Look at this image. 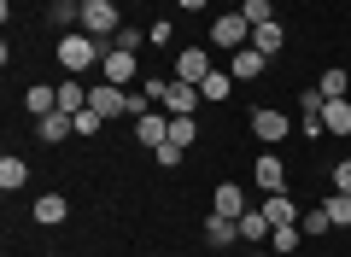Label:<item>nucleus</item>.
Wrapping results in <instances>:
<instances>
[{"mask_svg": "<svg viewBox=\"0 0 351 257\" xmlns=\"http://www.w3.org/2000/svg\"><path fill=\"white\" fill-rule=\"evenodd\" d=\"M106 59V41H94V36H82V29H71V36H59V64L71 76H82V71H94V64Z\"/></svg>", "mask_w": 351, "mask_h": 257, "instance_id": "f257e3e1", "label": "nucleus"}, {"mask_svg": "<svg viewBox=\"0 0 351 257\" xmlns=\"http://www.w3.org/2000/svg\"><path fill=\"white\" fill-rule=\"evenodd\" d=\"M117 29H123V6H117V0H88L82 6V36H94V41L112 47Z\"/></svg>", "mask_w": 351, "mask_h": 257, "instance_id": "f03ea898", "label": "nucleus"}, {"mask_svg": "<svg viewBox=\"0 0 351 257\" xmlns=\"http://www.w3.org/2000/svg\"><path fill=\"white\" fill-rule=\"evenodd\" d=\"M246 129H252V135L263 140V147H281V140L293 135V117H281L276 106H258V111H252V123H246Z\"/></svg>", "mask_w": 351, "mask_h": 257, "instance_id": "7ed1b4c3", "label": "nucleus"}, {"mask_svg": "<svg viewBox=\"0 0 351 257\" xmlns=\"http://www.w3.org/2000/svg\"><path fill=\"white\" fill-rule=\"evenodd\" d=\"M211 47H223V53H240V47H252V24L240 12H223L211 24Z\"/></svg>", "mask_w": 351, "mask_h": 257, "instance_id": "20e7f679", "label": "nucleus"}, {"mask_svg": "<svg viewBox=\"0 0 351 257\" xmlns=\"http://www.w3.org/2000/svg\"><path fill=\"white\" fill-rule=\"evenodd\" d=\"M88 106L100 111L106 123H112V117H129V88H117V82H94V88H88Z\"/></svg>", "mask_w": 351, "mask_h": 257, "instance_id": "39448f33", "label": "nucleus"}, {"mask_svg": "<svg viewBox=\"0 0 351 257\" xmlns=\"http://www.w3.org/2000/svg\"><path fill=\"white\" fill-rule=\"evenodd\" d=\"M135 140H141L147 152H158L164 140H170V111H158V106L141 111V117H135Z\"/></svg>", "mask_w": 351, "mask_h": 257, "instance_id": "423d86ee", "label": "nucleus"}, {"mask_svg": "<svg viewBox=\"0 0 351 257\" xmlns=\"http://www.w3.org/2000/svg\"><path fill=\"white\" fill-rule=\"evenodd\" d=\"M211 71H217V64H211L205 47H182V53H176V82H205Z\"/></svg>", "mask_w": 351, "mask_h": 257, "instance_id": "0eeeda50", "label": "nucleus"}, {"mask_svg": "<svg viewBox=\"0 0 351 257\" xmlns=\"http://www.w3.org/2000/svg\"><path fill=\"white\" fill-rule=\"evenodd\" d=\"M199 82H170L164 88V111H170V117H193V111H199Z\"/></svg>", "mask_w": 351, "mask_h": 257, "instance_id": "6e6552de", "label": "nucleus"}, {"mask_svg": "<svg viewBox=\"0 0 351 257\" xmlns=\"http://www.w3.org/2000/svg\"><path fill=\"white\" fill-rule=\"evenodd\" d=\"M64 135H76V117H71V111H47V117H36V140L59 147Z\"/></svg>", "mask_w": 351, "mask_h": 257, "instance_id": "1a4fd4ad", "label": "nucleus"}, {"mask_svg": "<svg viewBox=\"0 0 351 257\" xmlns=\"http://www.w3.org/2000/svg\"><path fill=\"white\" fill-rule=\"evenodd\" d=\"M211 210H217V217H246V187H240V182H217Z\"/></svg>", "mask_w": 351, "mask_h": 257, "instance_id": "9d476101", "label": "nucleus"}, {"mask_svg": "<svg viewBox=\"0 0 351 257\" xmlns=\"http://www.w3.org/2000/svg\"><path fill=\"white\" fill-rule=\"evenodd\" d=\"M252 182H258L263 193H281V187H287V170H281V158H276V152H263V158L252 164Z\"/></svg>", "mask_w": 351, "mask_h": 257, "instance_id": "9b49d317", "label": "nucleus"}, {"mask_svg": "<svg viewBox=\"0 0 351 257\" xmlns=\"http://www.w3.org/2000/svg\"><path fill=\"white\" fill-rule=\"evenodd\" d=\"M100 71H106V82H135V53H123V47H106V59H100Z\"/></svg>", "mask_w": 351, "mask_h": 257, "instance_id": "f8f14e48", "label": "nucleus"}, {"mask_svg": "<svg viewBox=\"0 0 351 257\" xmlns=\"http://www.w3.org/2000/svg\"><path fill=\"white\" fill-rule=\"evenodd\" d=\"M269 228H276V222L263 217V210H246V217H240V240H246V252L269 245Z\"/></svg>", "mask_w": 351, "mask_h": 257, "instance_id": "ddd939ff", "label": "nucleus"}, {"mask_svg": "<svg viewBox=\"0 0 351 257\" xmlns=\"http://www.w3.org/2000/svg\"><path fill=\"white\" fill-rule=\"evenodd\" d=\"M263 64L269 59H263L258 47H240L234 59H228V76H234V82H252V76H263Z\"/></svg>", "mask_w": 351, "mask_h": 257, "instance_id": "4468645a", "label": "nucleus"}, {"mask_svg": "<svg viewBox=\"0 0 351 257\" xmlns=\"http://www.w3.org/2000/svg\"><path fill=\"white\" fill-rule=\"evenodd\" d=\"M252 47H258L263 59H276V53L287 47V29H281L276 18H269V24H258V29H252Z\"/></svg>", "mask_w": 351, "mask_h": 257, "instance_id": "2eb2a0df", "label": "nucleus"}, {"mask_svg": "<svg viewBox=\"0 0 351 257\" xmlns=\"http://www.w3.org/2000/svg\"><path fill=\"white\" fill-rule=\"evenodd\" d=\"M64 217H71V205H64V193H41V199H36V222H41V228H59Z\"/></svg>", "mask_w": 351, "mask_h": 257, "instance_id": "dca6fc26", "label": "nucleus"}, {"mask_svg": "<svg viewBox=\"0 0 351 257\" xmlns=\"http://www.w3.org/2000/svg\"><path fill=\"white\" fill-rule=\"evenodd\" d=\"M240 240V217H217L211 210V222H205V245H234Z\"/></svg>", "mask_w": 351, "mask_h": 257, "instance_id": "f3484780", "label": "nucleus"}, {"mask_svg": "<svg viewBox=\"0 0 351 257\" xmlns=\"http://www.w3.org/2000/svg\"><path fill=\"white\" fill-rule=\"evenodd\" d=\"M322 129L328 135H351V99H328L322 106Z\"/></svg>", "mask_w": 351, "mask_h": 257, "instance_id": "a211bd4d", "label": "nucleus"}, {"mask_svg": "<svg viewBox=\"0 0 351 257\" xmlns=\"http://www.w3.org/2000/svg\"><path fill=\"white\" fill-rule=\"evenodd\" d=\"M24 106H29V117H47V111H59V88H53V82H36V88L24 94Z\"/></svg>", "mask_w": 351, "mask_h": 257, "instance_id": "6ab92c4d", "label": "nucleus"}, {"mask_svg": "<svg viewBox=\"0 0 351 257\" xmlns=\"http://www.w3.org/2000/svg\"><path fill=\"white\" fill-rule=\"evenodd\" d=\"M299 240H304L299 222H276V228H269V252H276V257H293V245H299Z\"/></svg>", "mask_w": 351, "mask_h": 257, "instance_id": "aec40b11", "label": "nucleus"}, {"mask_svg": "<svg viewBox=\"0 0 351 257\" xmlns=\"http://www.w3.org/2000/svg\"><path fill=\"white\" fill-rule=\"evenodd\" d=\"M24 182H29V164L18 158V152H6V158H0V187H6V193H18Z\"/></svg>", "mask_w": 351, "mask_h": 257, "instance_id": "412c9836", "label": "nucleus"}, {"mask_svg": "<svg viewBox=\"0 0 351 257\" xmlns=\"http://www.w3.org/2000/svg\"><path fill=\"white\" fill-rule=\"evenodd\" d=\"M53 24H59V36L82 29V0H53Z\"/></svg>", "mask_w": 351, "mask_h": 257, "instance_id": "4be33fe9", "label": "nucleus"}, {"mask_svg": "<svg viewBox=\"0 0 351 257\" xmlns=\"http://www.w3.org/2000/svg\"><path fill=\"white\" fill-rule=\"evenodd\" d=\"M199 94L211 99V106H223V99L234 94V76H228V71H211V76H205V82H199Z\"/></svg>", "mask_w": 351, "mask_h": 257, "instance_id": "5701e85b", "label": "nucleus"}, {"mask_svg": "<svg viewBox=\"0 0 351 257\" xmlns=\"http://www.w3.org/2000/svg\"><path fill=\"white\" fill-rule=\"evenodd\" d=\"M263 217L269 222H299V210H293L287 193H263Z\"/></svg>", "mask_w": 351, "mask_h": 257, "instance_id": "b1692460", "label": "nucleus"}, {"mask_svg": "<svg viewBox=\"0 0 351 257\" xmlns=\"http://www.w3.org/2000/svg\"><path fill=\"white\" fill-rule=\"evenodd\" d=\"M59 111H71V117L88 111V88L82 82H59Z\"/></svg>", "mask_w": 351, "mask_h": 257, "instance_id": "393cba45", "label": "nucleus"}, {"mask_svg": "<svg viewBox=\"0 0 351 257\" xmlns=\"http://www.w3.org/2000/svg\"><path fill=\"white\" fill-rule=\"evenodd\" d=\"M316 88H322V99H346V71H339V64H334V71H322V76H316Z\"/></svg>", "mask_w": 351, "mask_h": 257, "instance_id": "a878e982", "label": "nucleus"}, {"mask_svg": "<svg viewBox=\"0 0 351 257\" xmlns=\"http://www.w3.org/2000/svg\"><path fill=\"white\" fill-rule=\"evenodd\" d=\"M322 210H328V222H334V228H351V193H334Z\"/></svg>", "mask_w": 351, "mask_h": 257, "instance_id": "bb28decb", "label": "nucleus"}, {"mask_svg": "<svg viewBox=\"0 0 351 257\" xmlns=\"http://www.w3.org/2000/svg\"><path fill=\"white\" fill-rule=\"evenodd\" d=\"M170 140L176 147H193V140H199V123L193 117H170Z\"/></svg>", "mask_w": 351, "mask_h": 257, "instance_id": "cd10ccee", "label": "nucleus"}, {"mask_svg": "<svg viewBox=\"0 0 351 257\" xmlns=\"http://www.w3.org/2000/svg\"><path fill=\"white\" fill-rule=\"evenodd\" d=\"M240 18L258 29V24H269V18H276V6H269V0H246V6H240Z\"/></svg>", "mask_w": 351, "mask_h": 257, "instance_id": "c85d7f7f", "label": "nucleus"}, {"mask_svg": "<svg viewBox=\"0 0 351 257\" xmlns=\"http://www.w3.org/2000/svg\"><path fill=\"white\" fill-rule=\"evenodd\" d=\"M112 47H123V53H141V47H147V29H117V36H112Z\"/></svg>", "mask_w": 351, "mask_h": 257, "instance_id": "c756f323", "label": "nucleus"}, {"mask_svg": "<svg viewBox=\"0 0 351 257\" xmlns=\"http://www.w3.org/2000/svg\"><path fill=\"white\" fill-rule=\"evenodd\" d=\"M299 228H304V234H311V240H316V234H328V228H334V222H328V210L316 205V210H304V217H299Z\"/></svg>", "mask_w": 351, "mask_h": 257, "instance_id": "7c9ffc66", "label": "nucleus"}, {"mask_svg": "<svg viewBox=\"0 0 351 257\" xmlns=\"http://www.w3.org/2000/svg\"><path fill=\"white\" fill-rule=\"evenodd\" d=\"M100 129H106V117H100L94 106H88V111H76V135H100Z\"/></svg>", "mask_w": 351, "mask_h": 257, "instance_id": "2f4dec72", "label": "nucleus"}, {"mask_svg": "<svg viewBox=\"0 0 351 257\" xmlns=\"http://www.w3.org/2000/svg\"><path fill=\"white\" fill-rule=\"evenodd\" d=\"M182 152H188V147H176V140H164V147H158V152H152V158H158V164H164V170H176V164H182Z\"/></svg>", "mask_w": 351, "mask_h": 257, "instance_id": "473e14b6", "label": "nucleus"}, {"mask_svg": "<svg viewBox=\"0 0 351 257\" xmlns=\"http://www.w3.org/2000/svg\"><path fill=\"white\" fill-rule=\"evenodd\" d=\"M334 193H351V158H346V164L334 170Z\"/></svg>", "mask_w": 351, "mask_h": 257, "instance_id": "72a5a7b5", "label": "nucleus"}, {"mask_svg": "<svg viewBox=\"0 0 351 257\" xmlns=\"http://www.w3.org/2000/svg\"><path fill=\"white\" fill-rule=\"evenodd\" d=\"M176 6H182V12H199V6H211V0H176Z\"/></svg>", "mask_w": 351, "mask_h": 257, "instance_id": "f704fd0d", "label": "nucleus"}, {"mask_svg": "<svg viewBox=\"0 0 351 257\" xmlns=\"http://www.w3.org/2000/svg\"><path fill=\"white\" fill-rule=\"evenodd\" d=\"M246 257H276V252H246Z\"/></svg>", "mask_w": 351, "mask_h": 257, "instance_id": "c9c22d12", "label": "nucleus"}, {"mask_svg": "<svg viewBox=\"0 0 351 257\" xmlns=\"http://www.w3.org/2000/svg\"><path fill=\"white\" fill-rule=\"evenodd\" d=\"M82 6H88V0H82Z\"/></svg>", "mask_w": 351, "mask_h": 257, "instance_id": "e433bc0d", "label": "nucleus"}]
</instances>
